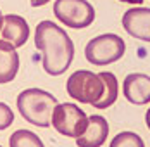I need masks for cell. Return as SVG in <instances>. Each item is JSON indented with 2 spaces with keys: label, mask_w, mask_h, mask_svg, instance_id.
<instances>
[{
  "label": "cell",
  "mask_w": 150,
  "mask_h": 147,
  "mask_svg": "<svg viewBox=\"0 0 150 147\" xmlns=\"http://www.w3.org/2000/svg\"><path fill=\"white\" fill-rule=\"evenodd\" d=\"M126 52V44L116 33H104L91 38L85 47V57L93 66H109Z\"/></svg>",
  "instance_id": "obj_3"
},
{
  "label": "cell",
  "mask_w": 150,
  "mask_h": 147,
  "mask_svg": "<svg viewBox=\"0 0 150 147\" xmlns=\"http://www.w3.org/2000/svg\"><path fill=\"white\" fill-rule=\"evenodd\" d=\"M109 147H145V142L135 132H121L110 140Z\"/></svg>",
  "instance_id": "obj_14"
},
{
  "label": "cell",
  "mask_w": 150,
  "mask_h": 147,
  "mask_svg": "<svg viewBox=\"0 0 150 147\" xmlns=\"http://www.w3.org/2000/svg\"><path fill=\"white\" fill-rule=\"evenodd\" d=\"M0 147H2V146H0Z\"/></svg>",
  "instance_id": "obj_20"
},
{
  "label": "cell",
  "mask_w": 150,
  "mask_h": 147,
  "mask_svg": "<svg viewBox=\"0 0 150 147\" xmlns=\"http://www.w3.org/2000/svg\"><path fill=\"white\" fill-rule=\"evenodd\" d=\"M54 16L67 28L83 29L95 21V9L88 0H55Z\"/></svg>",
  "instance_id": "obj_6"
},
{
  "label": "cell",
  "mask_w": 150,
  "mask_h": 147,
  "mask_svg": "<svg viewBox=\"0 0 150 147\" xmlns=\"http://www.w3.org/2000/svg\"><path fill=\"white\" fill-rule=\"evenodd\" d=\"M35 47L42 52V66L47 74H64L74 59V44L67 31L54 21H40L35 28Z\"/></svg>",
  "instance_id": "obj_1"
},
{
  "label": "cell",
  "mask_w": 150,
  "mask_h": 147,
  "mask_svg": "<svg viewBox=\"0 0 150 147\" xmlns=\"http://www.w3.org/2000/svg\"><path fill=\"white\" fill-rule=\"evenodd\" d=\"M119 2H126V4H133V5H142L143 0H119Z\"/></svg>",
  "instance_id": "obj_17"
},
{
  "label": "cell",
  "mask_w": 150,
  "mask_h": 147,
  "mask_svg": "<svg viewBox=\"0 0 150 147\" xmlns=\"http://www.w3.org/2000/svg\"><path fill=\"white\" fill-rule=\"evenodd\" d=\"M122 93L126 101L135 106L150 102V76L143 73H131L122 81Z\"/></svg>",
  "instance_id": "obj_9"
},
{
  "label": "cell",
  "mask_w": 150,
  "mask_h": 147,
  "mask_svg": "<svg viewBox=\"0 0 150 147\" xmlns=\"http://www.w3.org/2000/svg\"><path fill=\"white\" fill-rule=\"evenodd\" d=\"M30 38V26L23 16L5 14L0 24V40L12 44L16 49L23 47Z\"/></svg>",
  "instance_id": "obj_8"
},
{
  "label": "cell",
  "mask_w": 150,
  "mask_h": 147,
  "mask_svg": "<svg viewBox=\"0 0 150 147\" xmlns=\"http://www.w3.org/2000/svg\"><path fill=\"white\" fill-rule=\"evenodd\" d=\"M57 104V97L42 88H26L16 99L19 114L38 128L52 126V114Z\"/></svg>",
  "instance_id": "obj_2"
},
{
  "label": "cell",
  "mask_w": 150,
  "mask_h": 147,
  "mask_svg": "<svg viewBox=\"0 0 150 147\" xmlns=\"http://www.w3.org/2000/svg\"><path fill=\"white\" fill-rule=\"evenodd\" d=\"M14 121V111L7 106V104L0 102V132L9 128Z\"/></svg>",
  "instance_id": "obj_15"
},
{
  "label": "cell",
  "mask_w": 150,
  "mask_h": 147,
  "mask_svg": "<svg viewBox=\"0 0 150 147\" xmlns=\"http://www.w3.org/2000/svg\"><path fill=\"white\" fill-rule=\"evenodd\" d=\"M104 80L100 74L93 73L90 69H78L67 78L66 90L67 95L81 104H93L98 102L104 95Z\"/></svg>",
  "instance_id": "obj_4"
},
{
  "label": "cell",
  "mask_w": 150,
  "mask_h": 147,
  "mask_svg": "<svg viewBox=\"0 0 150 147\" xmlns=\"http://www.w3.org/2000/svg\"><path fill=\"white\" fill-rule=\"evenodd\" d=\"M9 147H45V144L31 130H16L9 138Z\"/></svg>",
  "instance_id": "obj_13"
},
{
  "label": "cell",
  "mask_w": 150,
  "mask_h": 147,
  "mask_svg": "<svg viewBox=\"0 0 150 147\" xmlns=\"http://www.w3.org/2000/svg\"><path fill=\"white\" fill-rule=\"evenodd\" d=\"M48 2H50V0H30L31 7H42V5H45Z\"/></svg>",
  "instance_id": "obj_16"
},
{
  "label": "cell",
  "mask_w": 150,
  "mask_h": 147,
  "mask_svg": "<svg viewBox=\"0 0 150 147\" xmlns=\"http://www.w3.org/2000/svg\"><path fill=\"white\" fill-rule=\"evenodd\" d=\"M100 78L104 80V85H105L104 95L100 97L98 102L93 104V107L102 111V109L110 107L112 104L117 101V95H119V83H117V78L112 73H109V71H102V73H100Z\"/></svg>",
  "instance_id": "obj_12"
},
{
  "label": "cell",
  "mask_w": 150,
  "mask_h": 147,
  "mask_svg": "<svg viewBox=\"0 0 150 147\" xmlns=\"http://www.w3.org/2000/svg\"><path fill=\"white\" fill-rule=\"evenodd\" d=\"M145 123H147V126H149V130H150V107L147 109V113H145Z\"/></svg>",
  "instance_id": "obj_18"
},
{
  "label": "cell",
  "mask_w": 150,
  "mask_h": 147,
  "mask_svg": "<svg viewBox=\"0 0 150 147\" xmlns=\"http://www.w3.org/2000/svg\"><path fill=\"white\" fill-rule=\"evenodd\" d=\"M122 28L136 40L150 44V7H133L122 14Z\"/></svg>",
  "instance_id": "obj_7"
},
{
  "label": "cell",
  "mask_w": 150,
  "mask_h": 147,
  "mask_svg": "<svg viewBox=\"0 0 150 147\" xmlns=\"http://www.w3.org/2000/svg\"><path fill=\"white\" fill-rule=\"evenodd\" d=\"M2 17H4V14H2V12H0V24H2Z\"/></svg>",
  "instance_id": "obj_19"
},
{
  "label": "cell",
  "mask_w": 150,
  "mask_h": 147,
  "mask_svg": "<svg viewBox=\"0 0 150 147\" xmlns=\"http://www.w3.org/2000/svg\"><path fill=\"white\" fill-rule=\"evenodd\" d=\"M19 71L17 49L9 42L0 40V85L11 83Z\"/></svg>",
  "instance_id": "obj_11"
},
{
  "label": "cell",
  "mask_w": 150,
  "mask_h": 147,
  "mask_svg": "<svg viewBox=\"0 0 150 147\" xmlns=\"http://www.w3.org/2000/svg\"><path fill=\"white\" fill-rule=\"evenodd\" d=\"M109 137V123L100 114H91L86 132L76 138L78 147H102Z\"/></svg>",
  "instance_id": "obj_10"
},
{
  "label": "cell",
  "mask_w": 150,
  "mask_h": 147,
  "mask_svg": "<svg viewBox=\"0 0 150 147\" xmlns=\"http://www.w3.org/2000/svg\"><path fill=\"white\" fill-rule=\"evenodd\" d=\"M90 125V116L73 102H62L57 104L52 114V126L55 132L69 137V138H78L86 132Z\"/></svg>",
  "instance_id": "obj_5"
}]
</instances>
